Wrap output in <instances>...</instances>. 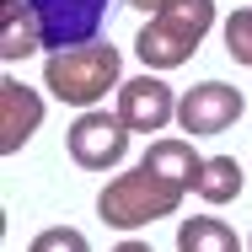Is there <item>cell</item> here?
Segmentation results:
<instances>
[{
	"mask_svg": "<svg viewBox=\"0 0 252 252\" xmlns=\"http://www.w3.org/2000/svg\"><path fill=\"white\" fill-rule=\"evenodd\" d=\"M209 27H215V0H161L151 11V22L140 27V38H134V54L156 75L177 70V64H188L199 54Z\"/></svg>",
	"mask_w": 252,
	"mask_h": 252,
	"instance_id": "1",
	"label": "cell"
},
{
	"mask_svg": "<svg viewBox=\"0 0 252 252\" xmlns=\"http://www.w3.org/2000/svg\"><path fill=\"white\" fill-rule=\"evenodd\" d=\"M118 70H124V54L113 49V43H75V49H54L43 59V86H49L59 102H70V107H97L107 92H118L124 81H118Z\"/></svg>",
	"mask_w": 252,
	"mask_h": 252,
	"instance_id": "2",
	"label": "cell"
},
{
	"mask_svg": "<svg viewBox=\"0 0 252 252\" xmlns=\"http://www.w3.org/2000/svg\"><path fill=\"white\" fill-rule=\"evenodd\" d=\"M183 199H188V188H183V183L161 177V172H151V166L140 161L134 172L107 177V188L97 193V215H102V225L140 231V225H151V220L177 215V204H183Z\"/></svg>",
	"mask_w": 252,
	"mask_h": 252,
	"instance_id": "3",
	"label": "cell"
},
{
	"mask_svg": "<svg viewBox=\"0 0 252 252\" xmlns=\"http://www.w3.org/2000/svg\"><path fill=\"white\" fill-rule=\"evenodd\" d=\"M129 124L118 118V113H107V107H86L75 124H70V134H64V151L75 166H86V172H113V166H124V156H129Z\"/></svg>",
	"mask_w": 252,
	"mask_h": 252,
	"instance_id": "4",
	"label": "cell"
},
{
	"mask_svg": "<svg viewBox=\"0 0 252 252\" xmlns=\"http://www.w3.org/2000/svg\"><path fill=\"white\" fill-rule=\"evenodd\" d=\"M242 113H247L242 86H225V81H199V86H188V92H183V102H177V129H188V134H225Z\"/></svg>",
	"mask_w": 252,
	"mask_h": 252,
	"instance_id": "5",
	"label": "cell"
},
{
	"mask_svg": "<svg viewBox=\"0 0 252 252\" xmlns=\"http://www.w3.org/2000/svg\"><path fill=\"white\" fill-rule=\"evenodd\" d=\"M43 16V49H75V43H97L102 22H107V0H38Z\"/></svg>",
	"mask_w": 252,
	"mask_h": 252,
	"instance_id": "6",
	"label": "cell"
},
{
	"mask_svg": "<svg viewBox=\"0 0 252 252\" xmlns=\"http://www.w3.org/2000/svg\"><path fill=\"white\" fill-rule=\"evenodd\" d=\"M177 92L156 75V70H145V75H134V81H124L118 86V118L134 129V134H151V129H166L172 118H177Z\"/></svg>",
	"mask_w": 252,
	"mask_h": 252,
	"instance_id": "7",
	"label": "cell"
},
{
	"mask_svg": "<svg viewBox=\"0 0 252 252\" xmlns=\"http://www.w3.org/2000/svg\"><path fill=\"white\" fill-rule=\"evenodd\" d=\"M38 124H43V97L32 86H22L16 75H5L0 81V151L16 156L38 134Z\"/></svg>",
	"mask_w": 252,
	"mask_h": 252,
	"instance_id": "8",
	"label": "cell"
},
{
	"mask_svg": "<svg viewBox=\"0 0 252 252\" xmlns=\"http://www.w3.org/2000/svg\"><path fill=\"white\" fill-rule=\"evenodd\" d=\"M43 49V16L38 0H0V59L16 64Z\"/></svg>",
	"mask_w": 252,
	"mask_h": 252,
	"instance_id": "9",
	"label": "cell"
},
{
	"mask_svg": "<svg viewBox=\"0 0 252 252\" xmlns=\"http://www.w3.org/2000/svg\"><path fill=\"white\" fill-rule=\"evenodd\" d=\"M151 172H161V177H172V183H183L188 193H193V183H199V166H204V156L193 151V140H151L145 145V156H140Z\"/></svg>",
	"mask_w": 252,
	"mask_h": 252,
	"instance_id": "10",
	"label": "cell"
},
{
	"mask_svg": "<svg viewBox=\"0 0 252 252\" xmlns=\"http://www.w3.org/2000/svg\"><path fill=\"white\" fill-rule=\"evenodd\" d=\"M242 183H247V172H242L236 156H204L193 193H199L204 204H231V199H242Z\"/></svg>",
	"mask_w": 252,
	"mask_h": 252,
	"instance_id": "11",
	"label": "cell"
},
{
	"mask_svg": "<svg viewBox=\"0 0 252 252\" xmlns=\"http://www.w3.org/2000/svg\"><path fill=\"white\" fill-rule=\"evenodd\" d=\"M177 252H242V242L220 215H188L177 225Z\"/></svg>",
	"mask_w": 252,
	"mask_h": 252,
	"instance_id": "12",
	"label": "cell"
},
{
	"mask_svg": "<svg viewBox=\"0 0 252 252\" xmlns=\"http://www.w3.org/2000/svg\"><path fill=\"white\" fill-rule=\"evenodd\" d=\"M225 54L236 64H252V5H242V11L225 16Z\"/></svg>",
	"mask_w": 252,
	"mask_h": 252,
	"instance_id": "13",
	"label": "cell"
},
{
	"mask_svg": "<svg viewBox=\"0 0 252 252\" xmlns=\"http://www.w3.org/2000/svg\"><path fill=\"white\" fill-rule=\"evenodd\" d=\"M27 252H92V242H86V231H75V225H49V231L32 236Z\"/></svg>",
	"mask_w": 252,
	"mask_h": 252,
	"instance_id": "14",
	"label": "cell"
},
{
	"mask_svg": "<svg viewBox=\"0 0 252 252\" xmlns=\"http://www.w3.org/2000/svg\"><path fill=\"white\" fill-rule=\"evenodd\" d=\"M113 252H151V242H140V236H124Z\"/></svg>",
	"mask_w": 252,
	"mask_h": 252,
	"instance_id": "15",
	"label": "cell"
},
{
	"mask_svg": "<svg viewBox=\"0 0 252 252\" xmlns=\"http://www.w3.org/2000/svg\"><path fill=\"white\" fill-rule=\"evenodd\" d=\"M124 5H134V11H156L161 0H124Z\"/></svg>",
	"mask_w": 252,
	"mask_h": 252,
	"instance_id": "16",
	"label": "cell"
},
{
	"mask_svg": "<svg viewBox=\"0 0 252 252\" xmlns=\"http://www.w3.org/2000/svg\"><path fill=\"white\" fill-rule=\"evenodd\" d=\"M247 252H252V236H247Z\"/></svg>",
	"mask_w": 252,
	"mask_h": 252,
	"instance_id": "17",
	"label": "cell"
}]
</instances>
